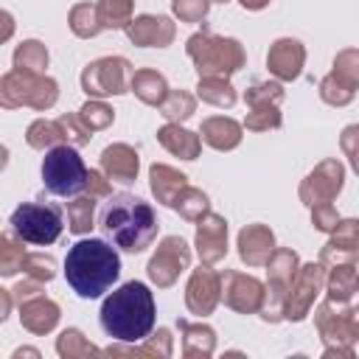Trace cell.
<instances>
[{"label":"cell","mask_w":359,"mask_h":359,"mask_svg":"<svg viewBox=\"0 0 359 359\" xmlns=\"http://www.w3.org/2000/svg\"><path fill=\"white\" fill-rule=\"evenodd\" d=\"M121 275V258L115 247L104 238H81L67 250L65 258V278L67 286L84 297H101Z\"/></svg>","instance_id":"cell-1"},{"label":"cell","mask_w":359,"mask_h":359,"mask_svg":"<svg viewBox=\"0 0 359 359\" xmlns=\"http://www.w3.org/2000/svg\"><path fill=\"white\" fill-rule=\"evenodd\" d=\"M154 317H157L154 294L140 280L123 283L101 306V328L118 342L146 339L154 328Z\"/></svg>","instance_id":"cell-2"},{"label":"cell","mask_w":359,"mask_h":359,"mask_svg":"<svg viewBox=\"0 0 359 359\" xmlns=\"http://www.w3.org/2000/svg\"><path fill=\"white\" fill-rule=\"evenodd\" d=\"M98 227L115 247L126 252H143L157 236V216L140 196L112 194L101 210Z\"/></svg>","instance_id":"cell-3"},{"label":"cell","mask_w":359,"mask_h":359,"mask_svg":"<svg viewBox=\"0 0 359 359\" xmlns=\"http://www.w3.org/2000/svg\"><path fill=\"white\" fill-rule=\"evenodd\" d=\"M188 53L196 62L199 76H230L244 65V50L236 39H224L216 34H194L188 39Z\"/></svg>","instance_id":"cell-4"},{"label":"cell","mask_w":359,"mask_h":359,"mask_svg":"<svg viewBox=\"0 0 359 359\" xmlns=\"http://www.w3.org/2000/svg\"><path fill=\"white\" fill-rule=\"evenodd\" d=\"M87 174L84 160L67 143L48 149L42 160V182L56 196H76L81 188H87Z\"/></svg>","instance_id":"cell-5"},{"label":"cell","mask_w":359,"mask_h":359,"mask_svg":"<svg viewBox=\"0 0 359 359\" xmlns=\"http://www.w3.org/2000/svg\"><path fill=\"white\" fill-rule=\"evenodd\" d=\"M3 107H36V109H48L56 101V81L45 79L36 70H22L14 67L11 73L3 76Z\"/></svg>","instance_id":"cell-6"},{"label":"cell","mask_w":359,"mask_h":359,"mask_svg":"<svg viewBox=\"0 0 359 359\" xmlns=\"http://www.w3.org/2000/svg\"><path fill=\"white\" fill-rule=\"evenodd\" d=\"M62 210L45 202H22L11 213V230L28 244H53L62 233Z\"/></svg>","instance_id":"cell-7"},{"label":"cell","mask_w":359,"mask_h":359,"mask_svg":"<svg viewBox=\"0 0 359 359\" xmlns=\"http://www.w3.org/2000/svg\"><path fill=\"white\" fill-rule=\"evenodd\" d=\"M132 67L126 59L121 56H107V59H95L93 65L84 67L81 73V87L87 95H118L126 93V87H132Z\"/></svg>","instance_id":"cell-8"},{"label":"cell","mask_w":359,"mask_h":359,"mask_svg":"<svg viewBox=\"0 0 359 359\" xmlns=\"http://www.w3.org/2000/svg\"><path fill=\"white\" fill-rule=\"evenodd\" d=\"M188 261H191L188 244L180 236H168V238L160 241L154 258L149 261V278L157 286H171L177 280V275L182 269H188Z\"/></svg>","instance_id":"cell-9"},{"label":"cell","mask_w":359,"mask_h":359,"mask_svg":"<svg viewBox=\"0 0 359 359\" xmlns=\"http://www.w3.org/2000/svg\"><path fill=\"white\" fill-rule=\"evenodd\" d=\"M342 180H345V168L337 163V160H325L320 163L309 177L306 182L300 185V199L306 205H325L328 199H334L342 188Z\"/></svg>","instance_id":"cell-10"},{"label":"cell","mask_w":359,"mask_h":359,"mask_svg":"<svg viewBox=\"0 0 359 359\" xmlns=\"http://www.w3.org/2000/svg\"><path fill=\"white\" fill-rule=\"evenodd\" d=\"M323 286V264H306L294 280H292V289L286 294V317L289 320H300L306 317V311L311 309L314 303V294L320 292Z\"/></svg>","instance_id":"cell-11"},{"label":"cell","mask_w":359,"mask_h":359,"mask_svg":"<svg viewBox=\"0 0 359 359\" xmlns=\"http://www.w3.org/2000/svg\"><path fill=\"white\" fill-rule=\"evenodd\" d=\"M196 250L205 264H216L227 252V222L216 213H205L196 230Z\"/></svg>","instance_id":"cell-12"},{"label":"cell","mask_w":359,"mask_h":359,"mask_svg":"<svg viewBox=\"0 0 359 359\" xmlns=\"http://www.w3.org/2000/svg\"><path fill=\"white\" fill-rule=\"evenodd\" d=\"M219 275L208 266H199L194 275H191V283H188V309L194 314H210L213 306L219 303Z\"/></svg>","instance_id":"cell-13"},{"label":"cell","mask_w":359,"mask_h":359,"mask_svg":"<svg viewBox=\"0 0 359 359\" xmlns=\"http://www.w3.org/2000/svg\"><path fill=\"white\" fill-rule=\"evenodd\" d=\"M126 34L135 45H143V48H165L171 39H174V22L168 17H151V14H143L137 20H132L126 25Z\"/></svg>","instance_id":"cell-14"},{"label":"cell","mask_w":359,"mask_h":359,"mask_svg":"<svg viewBox=\"0 0 359 359\" xmlns=\"http://www.w3.org/2000/svg\"><path fill=\"white\" fill-rule=\"evenodd\" d=\"M224 303L233 306L236 311H255L261 306V283L250 275H238V272H224Z\"/></svg>","instance_id":"cell-15"},{"label":"cell","mask_w":359,"mask_h":359,"mask_svg":"<svg viewBox=\"0 0 359 359\" xmlns=\"http://www.w3.org/2000/svg\"><path fill=\"white\" fill-rule=\"evenodd\" d=\"M303 59H306V50H303V45H300L297 39H278V42L269 48V53H266L269 70H272L278 79H283V81L300 76Z\"/></svg>","instance_id":"cell-16"},{"label":"cell","mask_w":359,"mask_h":359,"mask_svg":"<svg viewBox=\"0 0 359 359\" xmlns=\"http://www.w3.org/2000/svg\"><path fill=\"white\" fill-rule=\"evenodd\" d=\"M20 320H22V325H25L28 331L45 334V331H50V328L56 325V320H59V306H56L53 300L42 297L39 292H36V294H28V297L20 300Z\"/></svg>","instance_id":"cell-17"},{"label":"cell","mask_w":359,"mask_h":359,"mask_svg":"<svg viewBox=\"0 0 359 359\" xmlns=\"http://www.w3.org/2000/svg\"><path fill=\"white\" fill-rule=\"evenodd\" d=\"M238 252L241 258L250 264V266H258V264H266L275 252V236L269 227L264 224H250L238 233Z\"/></svg>","instance_id":"cell-18"},{"label":"cell","mask_w":359,"mask_h":359,"mask_svg":"<svg viewBox=\"0 0 359 359\" xmlns=\"http://www.w3.org/2000/svg\"><path fill=\"white\" fill-rule=\"evenodd\" d=\"M101 171L115 182H135L137 177V151L126 143L107 146L101 154Z\"/></svg>","instance_id":"cell-19"},{"label":"cell","mask_w":359,"mask_h":359,"mask_svg":"<svg viewBox=\"0 0 359 359\" xmlns=\"http://www.w3.org/2000/svg\"><path fill=\"white\" fill-rule=\"evenodd\" d=\"M202 140L213 149H233L238 146L241 140V126L224 115H216V118H208L202 123Z\"/></svg>","instance_id":"cell-20"},{"label":"cell","mask_w":359,"mask_h":359,"mask_svg":"<svg viewBox=\"0 0 359 359\" xmlns=\"http://www.w3.org/2000/svg\"><path fill=\"white\" fill-rule=\"evenodd\" d=\"M149 177H151V191H154V196H157L163 205H174L177 194L188 185V182H185V174L174 171L171 165H151Z\"/></svg>","instance_id":"cell-21"},{"label":"cell","mask_w":359,"mask_h":359,"mask_svg":"<svg viewBox=\"0 0 359 359\" xmlns=\"http://www.w3.org/2000/svg\"><path fill=\"white\" fill-rule=\"evenodd\" d=\"M132 93L140 101H146L151 107H160L168 98V84L157 70H137L132 76Z\"/></svg>","instance_id":"cell-22"},{"label":"cell","mask_w":359,"mask_h":359,"mask_svg":"<svg viewBox=\"0 0 359 359\" xmlns=\"http://www.w3.org/2000/svg\"><path fill=\"white\" fill-rule=\"evenodd\" d=\"M157 137H160V143H163L171 154L182 157V160H194V157L199 154V137H196L194 132H188V129H180L177 123L163 126V129L157 132Z\"/></svg>","instance_id":"cell-23"},{"label":"cell","mask_w":359,"mask_h":359,"mask_svg":"<svg viewBox=\"0 0 359 359\" xmlns=\"http://www.w3.org/2000/svg\"><path fill=\"white\" fill-rule=\"evenodd\" d=\"M196 90H199V98L202 101L216 104V107H233V101H236L233 87L224 79H219V76H202Z\"/></svg>","instance_id":"cell-24"},{"label":"cell","mask_w":359,"mask_h":359,"mask_svg":"<svg viewBox=\"0 0 359 359\" xmlns=\"http://www.w3.org/2000/svg\"><path fill=\"white\" fill-rule=\"evenodd\" d=\"M95 196H76L67 202V227L70 233H87L93 227Z\"/></svg>","instance_id":"cell-25"},{"label":"cell","mask_w":359,"mask_h":359,"mask_svg":"<svg viewBox=\"0 0 359 359\" xmlns=\"http://www.w3.org/2000/svg\"><path fill=\"white\" fill-rule=\"evenodd\" d=\"M70 28H73V34H79V36H95L104 25H101V20H98V6H90V3H79L73 11H70Z\"/></svg>","instance_id":"cell-26"},{"label":"cell","mask_w":359,"mask_h":359,"mask_svg":"<svg viewBox=\"0 0 359 359\" xmlns=\"http://www.w3.org/2000/svg\"><path fill=\"white\" fill-rule=\"evenodd\" d=\"M14 67L42 73V70L48 67V50H45V45H42V42H36V39L22 42V45L14 50Z\"/></svg>","instance_id":"cell-27"},{"label":"cell","mask_w":359,"mask_h":359,"mask_svg":"<svg viewBox=\"0 0 359 359\" xmlns=\"http://www.w3.org/2000/svg\"><path fill=\"white\" fill-rule=\"evenodd\" d=\"M65 140V129L59 121H34L28 126V146L34 149H53V143Z\"/></svg>","instance_id":"cell-28"},{"label":"cell","mask_w":359,"mask_h":359,"mask_svg":"<svg viewBox=\"0 0 359 359\" xmlns=\"http://www.w3.org/2000/svg\"><path fill=\"white\" fill-rule=\"evenodd\" d=\"M132 17V0H98V20L104 28H126Z\"/></svg>","instance_id":"cell-29"},{"label":"cell","mask_w":359,"mask_h":359,"mask_svg":"<svg viewBox=\"0 0 359 359\" xmlns=\"http://www.w3.org/2000/svg\"><path fill=\"white\" fill-rule=\"evenodd\" d=\"M171 208H177L180 216H185V219H202V216L208 213V196H205L199 188L185 185V188L177 194V199H174Z\"/></svg>","instance_id":"cell-30"},{"label":"cell","mask_w":359,"mask_h":359,"mask_svg":"<svg viewBox=\"0 0 359 359\" xmlns=\"http://www.w3.org/2000/svg\"><path fill=\"white\" fill-rule=\"evenodd\" d=\"M353 292H356V272H353V266L351 264L348 266H339L337 264L334 272H331V278H328V294H331V300L342 303Z\"/></svg>","instance_id":"cell-31"},{"label":"cell","mask_w":359,"mask_h":359,"mask_svg":"<svg viewBox=\"0 0 359 359\" xmlns=\"http://www.w3.org/2000/svg\"><path fill=\"white\" fill-rule=\"evenodd\" d=\"M334 79H339L345 87H356L359 84V50H342L334 59Z\"/></svg>","instance_id":"cell-32"},{"label":"cell","mask_w":359,"mask_h":359,"mask_svg":"<svg viewBox=\"0 0 359 359\" xmlns=\"http://www.w3.org/2000/svg\"><path fill=\"white\" fill-rule=\"evenodd\" d=\"M194 104H196L194 95L180 90V93H168V98L160 104V109H163V115L168 121H185V118L194 115Z\"/></svg>","instance_id":"cell-33"},{"label":"cell","mask_w":359,"mask_h":359,"mask_svg":"<svg viewBox=\"0 0 359 359\" xmlns=\"http://www.w3.org/2000/svg\"><path fill=\"white\" fill-rule=\"evenodd\" d=\"M79 118L84 121V126H87L90 132H95V129L109 126L115 115H112V109H109L107 104H101V101H87V104L79 109Z\"/></svg>","instance_id":"cell-34"},{"label":"cell","mask_w":359,"mask_h":359,"mask_svg":"<svg viewBox=\"0 0 359 359\" xmlns=\"http://www.w3.org/2000/svg\"><path fill=\"white\" fill-rule=\"evenodd\" d=\"M25 261V250L20 244H14L11 233H3V261H0V272L3 275H14L17 269H22Z\"/></svg>","instance_id":"cell-35"},{"label":"cell","mask_w":359,"mask_h":359,"mask_svg":"<svg viewBox=\"0 0 359 359\" xmlns=\"http://www.w3.org/2000/svg\"><path fill=\"white\" fill-rule=\"evenodd\" d=\"M280 126V112L275 104H255L252 112L247 115V129H269Z\"/></svg>","instance_id":"cell-36"},{"label":"cell","mask_w":359,"mask_h":359,"mask_svg":"<svg viewBox=\"0 0 359 359\" xmlns=\"http://www.w3.org/2000/svg\"><path fill=\"white\" fill-rule=\"evenodd\" d=\"M53 258L50 255H42V252H28L25 261H22V269L34 278V280H50L53 278Z\"/></svg>","instance_id":"cell-37"},{"label":"cell","mask_w":359,"mask_h":359,"mask_svg":"<svg viewBox=\"0 0 359 359\" xmlns=\"http://www.w3.org/2000/svg\"><path fill=\"white\" fill-rule=\"evenodd\" d=\"M283 98V90H280V84H275V81H266V84H255V87H250L247 93H244V101L247 104H278Z\"/></svg>","instance_id":"cell-38"},{"label":"cell","mask_w":359,"mask_h":359,"mask_svg":"<svg viewBox=\"0 0 359 359\" xmlns=\"http://www.w3.org/2000/svg\"><path fill=\"white\" fill-rule=\"evenodd\" d=\"M59 123H62V129H65V140H67V143H73V146L90 143V129L84 126V121H81L79 115H62Z\"/></svg>","instance_id":"cell-39"},{"label":"cell","mask_w":359,"mask_h":359,"mask_svg":"<svg viewBox=\"0 0 359 359\" xmlns=\"http://www.w3.org/2000/svg\"><path fill=\"white\" fill-rule=\"evenodd\" d=\"M320 95H323L328 104H348V101L353 98V90H351V87H345L339 79L325 76V79H323V84H320Z\"/></svg>","instance_id":"cell-40"},{"label":"cell","mask_w":359,"mask_h":359,"mask_svg":"<svg viewBox=\"0 0 359 359\" xmlns=\"http://www.w3.org/2000/svg\"><path fill=\"white\" fill-rule=\"evenodd\" d=\"M210 0H174V14L185 22H196L208 14Z\"/></svg>","instance_id":"cell-41"},{"label":"cell","mask_w":359,"mask_h":359,"mask_svg":"<svg viewBox=\"0 0 359 359\" xmlns=\"http://www.w3.org/2000/svg\"><path fill=\"white\" fill-rule=\"evenodd\" d=\"M56 351H59L62 356H73L76 351H87V353H93V345H87V342H84L81 331H76V328H67V331L59 337V342H56Z\"/></svg>","instance_id":"cell-42"},{"label":"cell","mask_w":359,"mask_h":359,"mask_svg":"<svg viewBox=\"0 0 359 359\" xmlns=\"http://www.w3.org/2000/svg\"><path fill=\"white\" fill-rule=\"evenodd\" d=\"M311 219H314V224L320 227V230H334L337 224H339V216H337V210L325 202V205H314L311 208Z\"/></svg>","instance_id":"cell-43"},{"label":"cell","mask_w":359,"mask_h":359,"mask_svg":"<svg viewBox=\"0 0 359 359\" xmlns=\"http://www.w3.org/2000/svg\"><path fill=\"white\" fill-rule=\"evenodd\" d=\"M342 149H345V154H351V163L359 171V126H348L342 132Z\"/></svg>","instance_id":"cell-44"},{"label":"cell","mask_w":359,"mask_h":359,"mask_svg":"<svg viewBox=\"0 0 359 359\" xmlns=\"http://www.w3.org/2000/svg\"><path fill=\"white\" fill-rule=\"evenodd\" d=\"M87 191H90V196H112V191H109V177L104 180L101 171H90V174H87Z\"/></svg>","instance_id":"cell-45"},{"label":"cell","mask_w":359,"mask_h":359,"mask_svg":"<svg viewBox=\"0 0 359 359\" xmlns=\"http://www.w3.org/2000/svg\"><path fill=\"white\" fill-rule=\"evenodd\" d=\"M348 320H351V328H353V337H359V309H353V311L348 314Z\"/></svg>","instance_id":"cell-46"},{"label":"cell","mask_w":359,"mask_h":359,"mask_svg":"<svg viewBox=\"0 0 359 359\" xmlns=\"http://www.w3.org/2000/svg\"><path fill=\"white\" fill-rule=\"evenodd\" d=\"M266 3H269V0H241V6H244V8H252V11H255V8H264Z\"/></svg>","instance_id":"cell-47"},{"label":"cell","mask_w":359,"mask_h":359,"mask_svg":"<svg viewBox=\"0 0 359 359\" xmlns=\"http://www.w3.org/2000/svg\"><path fill=\"white\" fill-rule=\"evenodd\" d=\"M356 292H359V272H356Z\"/></svg>","instance_id":"cell-48"},{"label":"cell","mask_w":359,"mask_h":359,"mask_svg":"<svg viewBox=\"0 0 359 359\" xmlns=\"http://www.w3.org/2000/svg\"><path fill=\"white\" fill-rule=\"evenodd\" d=\"M219 3H227V0H219Z\"/></svg>","instance_id":"cell-49"}]
</instances>
